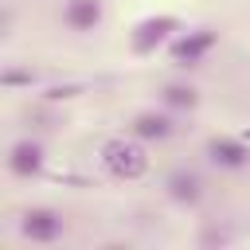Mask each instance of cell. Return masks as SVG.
<instances>
[{
    "instance_id": "cell-2",
    "label": "cell",
    "mask_w": 250,
    "mask_h": 250,
    "mask_svg": "<svg viewBox=\"0 0 250 250\" xmlns=\"http://www.w3.org/2000/svg\"><path fill=\"white\" fill-rule=\"evenodd\" d=\"M180 27V20L176 16H148V20H141L133 31H129V47H133V55H152L160 43H168V35Z\"/></svg>"
},
{
    "instance_id": "cell-11",
    "label": "cell",
    "mask_w": 250,
    "mask_h": 250,
    "mask_svg": "<svg viewBox=\"0 0 250 250\" xmlns=\"http://www.w3.org/2000/svg\"><path fill=\"white\" fill-rule=\"evenodd\" d=\"M4 86H31L35 82V74L31 70H4V78H0Z\"/></svg>"
},
{
    "instance_id": "cell-8",
    "label": "cell",
    "mask_w": 250,
    "mask_h": 250,
    "mask_svg": "<svg viewBox=\"0 0 250 250\" xmlns=\"http://www.w3.org/2000/svg\"><path fill=\"white\" fill-rule=\"evenodd\" d=\"M129 133H133V137H141V141H168V137L176 133V125H172V117H168V113L145 109V113H137V117H133Z\"/></svg>"
},
{
    "instance_id": "cell-14",
    "label": "cell",
    "mask_w": 250,
    "mask_h": 250,
    "mask_svg": "<svg viewBox=\"0 0 250 250\" xmlns=\"http://www.w3.org/2000/svg\"><path fill=\"white\" fill-rule=\"evenodd\" d=\"M242 137H246V141H250V129H246V133H242Z\"/></svg>"
},
{
    "instance_id": "cell-1",
    "label": "cell",
    "mask_w": 250,
    "mask_h": 250,
    "mask_svg": "<svg viewBox=\"0 0 250 250\" xmlns=\"http://www.w3.org/2000/svg\"><path fill=\"white\" fill-rule=\"evenodd\" d=\"M102 164L117 180H141L148 172V152H145L141 137H109L102 145Z\"/></svg>"
},
{
    "instance_id": "cell-12",
    "label": "cell",
    "mask_w": 250,
    "mask_h": 250,
    "mask_svg": "<svg viewBox=\"0 0 250 250\" xmlns=\"http://www.w3.org/2000/svg\"><path fill=\"white\" fill-rule=\"evenodd\" d=\"M74 94H78V86H51V90H47L51 102H59V98H74Z\"/></svg>"
},
{
    "instance_id": "cell-3",
    "label": "cell",
    "mask_w": 250,
    "mask_h": 250,
    "mask_svg": "<svg viewBox=\"0 0 250 250\" xmlns=\"http://www.w3.org/2000/svg\"><path fill=\"white\" fill-rule=\"evenodd\" d=\"M62 230H66V223L51 207H31V211L20 215V234L31 238V242H59Z\"/></svg>"
},
{
    "instance_id": "cell-6",
    "label": "cell",
    "mask_w": 250,
    "mask_h": 250,
    "mask_svg": "<svg viewBox=\"0 0 250 250\" xmlns=\"http://www.w3.org/2000/svg\"><path fill=\"white\" fill-rule=\"evenodd\" d=\"M8 172H12V176H20V180L39 176V172H43V145H39V141H31V137L16 141V145L8 148Z\"/></svg>"
},
{
    "instance_id": "cell-5",
    "label": "cell",
    "mask_w": 250,
    "mask_h": 250,
    "mask_svg": "<svg viewBox=\"0 0 250 250\" xmlns=\"http://www.w3.org/2000/svg\"><path fill=\"white\" fill-rule=\"evenodd\" d=\"M207 160L215 168L238 172V168L250 164V145H246V137H211L207 141Z\"/></svg>"
},
{
    "instance_id": "cell-10",
    "label": "cell",
    "mask_w": 250,
    "mask_h": 250,
    "mask_svg": "<svg viewBox=\"0 0 250 250\" xmlns=\"http://www.w3.org/2000/svg\"><path fill=\"white\" fill-rule=\"evenodd\" d=\"M160 102H164L168 109L191 113V109L199 105V94H195V86H188V82H168V86L160 90Z\"/></svg>"
},
{
    "instance_id": "cell-13",
    "label": "cell",
    "mask_w": 250,
    "mask_h": 250,
    "mask_svg": "<svg viewBox=\"0 0 250 250\" xmlns=\"http://www.w3.org/2000/svg\"><path fill=\"white\" fill-rule=\"evenodd\" d=\"M227 238H230L227 230H207V234H203V242H227Z\"/></svg>"
},
{
    "instance_id": "cell-9",
    "label": "cell",
    "mask_w": 250,
    "mask_h": 250,
    "mask_svg": "<svg viewBox=\"0 0 250 250\" xmlns=\"http://www.w3.org/2000/svg\"><path fill=\"white\" fill-rule=\"evenodd\" d=\"M62 23L70 31H94L102 23V0H66Z\"/></svg>"
},
{
    "instance_id": "cell-7",
    "label": "cell",
    "mask_w": 250,
    "mask_h": 250,
    "mask_svg": "<svg viewBox=\"0 0 250 250\" xmlns=\"http://www.w3.org/2000/svg\"><path fill=\"white\" fill-rule=\"evenodd\" d=\"M164 191H168V199H176V203H184V207H195V203L203 199V180H199V172H191V168H176V172H168Z\"/></svg>"
},
{
    "instance_id": "cell-4",
    "label": "cell",
    "mask_w": 250,
    "mask_h": 250,
    "mask_svg": "<svg viewBox=\"0 0 250 250\" xmlns=\"http://www.w3.org/2000/svg\"><path fill=\"white\" fill-rule=\"evenodd\" d=\"M219 43V35L211 31V27H195V31H188V35H180V39H172V62L176 66H199L203 62V55L211 51Z\"/></svg>"
}]
</instances>
